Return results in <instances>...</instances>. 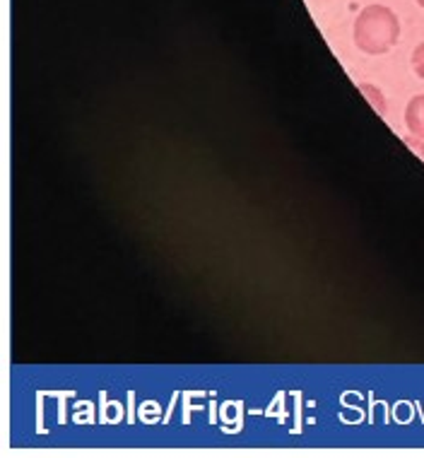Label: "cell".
I'll return each instance as SVG.
<instances>
[{"instance_id": "3957f363", "label": "cell", "mask_w": 424, "mask_h": 458, "mask_svg": "<svg viewBox=\"0 0 424 458\" xmlns=\"http://www.w3.org/2000/svg\"><path fill=\"white\" fill-rule=\"evenodd\" d=\"M360 92L364 97H367V99H369L371 106L377 109V114H381V116H384V114H386V97H384V92L374 88V85H360Z\"/></svg>"}, {"instance_id": "7a4b0ae2", "label": "cell", "mask_w": 424, "mask_h": 458, "mask_svg": "<svg viewBox=\"0 0 424 458\" xmlns=\"http://www.w3.org/2000/svg\"><path fill=\"white\" fill-rule=\"evenodd\" d=\"M405 126L415 138L424 140V95L412 97L405 106Z\"/></svg>"}, {"instance_id": "6da1fadb", "label": "cell", "mask_w": 424, "mask_h": 458, "mask_svg": "<svg viewBox=\"0 0 424 458\" xmlns=\"http://www.w3.org/2000/svg\"><path fill=\"white\" fill-rule=\"evenodd\" d=\"M401 39V20L386 5H367L354 20V44L369 55L388 54Z\"/></svg>"}, {"instance_id": "277c9868", "label": "cell", "mask_w": 424, "mask_h": 458, "mask_svg": "<svg viewBox=\"0 0 424 458\" xmlns=\"http://www.w3.org/2000/svg\"><path fill=\"white\" fill-rule=\"evenodd\" d=\"M412 71H415L417 78L424 80V41L412 51Z\"/></svg>"}, {"instance_id": "5b68a950", "label": "cell", "mask_w": 424, "mask_h": 458, "mask_svg": "<svg viewBox=\"0 0 424 458\" xmlns=\"http://www.w3.org/2000/svg\"><path fill=\"white\" fill-rule=\"evenodd\" d=\"M417 3H420V8H424V0H417Z\"/></svg>"}]
</instances>
